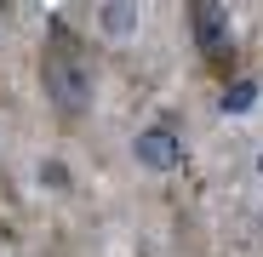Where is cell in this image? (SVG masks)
<instances>
[{
	"mask_svg": "<svg viewBox=\"0 0 263 257\" xmlns=\"http://www.w3.org/2000/svg\"><path fill=\"white\" fill-rule=\"evenodd\" d=\"M138 160L149 166V171H172L183 160V149H178V132L172 126H149V132L138 137Z\"/></svg>",
	"mask_w": 263,
	"mask_h": 257,
	"instance_id": "3957f363",
	"label": "cell"
},
{
	"mask_svg": "<svg viewBox=\"0 0 263 257\" xmlns=\"http://www.w3.org/2000/svg\"><path fill=\"white\" fill-rule=\"evenodd\" d=\"M40 92H46L58 126H80L92 114V97H98V69L63 17L46 29V46H40Z\"/></svg>",
	"mask_w": 263,
	"mask_h": 257,
	"instance_id": "6da1fadb",
	"label": "cell"
},
{
	"mask_svg": "<svg viewBox=\"0 0 263 257\" xmlns=\"http://www.w3.org/2000/svg\"><path fill=\"white\" fill-rule=\"evenodd\" d=\"M189 34H195V52L206 63V74L229 80L235 74V29H229V12L217 0H189Z\"/></svg>",
	"mask_w": 263,
	"mask_h": 257,
	"instance_id": "7a4b0ae2",
	"label": "cell"
}]
</instances>
